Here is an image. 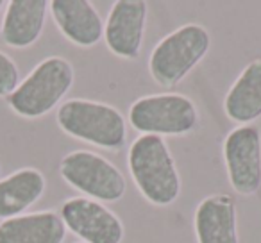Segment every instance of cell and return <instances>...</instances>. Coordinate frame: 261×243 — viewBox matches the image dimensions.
<instances>
[{"label": "cell", "instance_id": "3", "mask_svg": "<svg viewBox=\"0 0 261 243\" xmlns=\"http://www.w3.org/2000/svg\"><path fill=\"white\" fill-rule=\"evenodd\" d=\"M75 72L68 59L52 56L34 70L8 97V104L23 118H40L50 113L73 86Z\"/></svg>", "mask_w": 261, "mask_h": 243}, {"label": "cell", "instance_id": "18", "mask_svg": "<svg viewBox=\"0 0 261 243\" xmlns=\"http://www.w3.org/2000/svg\"><path fill=\"white\" fill-rule=\"evenodd\" d=\"M81 243H83V241H81Z\"/></svg>", "mask_w": 261, "mask_h": 243}, {"label": "cell", "instance_id": "11", "mask_svg": "<svg viewBox=\"0 0 261 243\" xmlns=\"http://www.w3.org/2000/svg\"><path fill=\"white\" fill-rule=\"evenodd\" d=\"M197 243H240L236 204L229 195L213 193L200 200L193 217Z\"/></svg>", "mask_w": 261, "mask_h": 243}, {"label": "cell", "instance_id": "9", "mask_svg": "<svg viewBox=\"0 0 261 243\" xmlns=\"http://www.w3.org/2000/svg\"><path fill=\"white\" fill-rule=\"evenodd\" d=\"M149 6L145 0H116L104 23L108 48L122 59H138L143 45Z\"/></svg>", "mask_w": 261, "mask_h": 243}, {"label": "cell", "instance_id": "15", "mask_svg": "<svg viewBox=\"0 0 261 243\" xmlns=\"http://www.w3.org/2000/svg\"><path fill=\"white\" fill-rule=\"evenodd\" d=\"M47 181L38 168H22L0 181V218L20 217L43 197Z\"/></svg>", "mask_w": 261, "mask_h": 243}, {"label": "cell", "instance_id": "8", "mask_svg": "<svg viewBox=\"0 0 261 243\" xmlns=\"http://www.w3.org/2000/svg\"><path fill=\"white\" fill-rule=\"evenodd\" d=\"M59 214L66 229L83 243H122L125 234L122 220L102 202L88 197L68 199Z\"/></svg>", "mask_w": 261, "mask_h": 243}, {"label": "cell", "instance_id": "13", "mask_svg": "<svg viewBox=\"0 0 261 243\" xmlns=\"http://www.w3.org/2000/svg\"><path fill=\"white\" fill-rule=\"evenodd\" d=\"M66 225L56 211L20 214L0 224V243H63Z\"/></svg>", "mask_w": 261, "mask_h": 243}, {"label": "cell", "instance_id": "6", "mask_svg": "<svg viewBox=\"0 0 261 243\" xmlns=\"http://www.w3.org/2000/svg\"><path fill=\"white\" fill-rule=\"evenodd\" d=\"M59 174L73 190L98 202H116L125 195L127 181L120 168L97 152L73 150L66 154Z\"/></svg>", "mask_w": 261, "mask_h": 243}, {"label": "cell", "instance_id": "4", "mask_svg": "<svg viewBox=\"0 0 261 243\" xmlns=\"http://www.w3.org/2000/svg\"><path fill=\"white\" fill-rule=\"evenodd\" d=\"M211 34L200 23H185L165 36L149 58V72L163 88H174L206 58Z\"/></svg>", "mask_w": 261, "mask_h": 243}, {"label": "cell", "instance_id": "2", "mask_svg": "<svg viewBox=\"0 0 261 243\" xmlns=\"http://www.w3.org/2000/svg\"><path fill=\"white\" fill-rule=\"evenodd\" d=\"M58 124L68 136L98 149L120 150L127 142L123 115L104 102L70 98L59 105Z\"/></svg>", "mask_w": 261, "mask_h": 243}, {"label": "cell", "instance_id": "12", "mask_svg": "<svg viewBox=\"0 0 261 243\" xmlns=\"http://www.w3.org/2000/svg\"><path fill=\"white\" fill-rule=\"evenodd\" d=\"M47 11V0H11L0 27L2 41L13 48L34 45L43 33Z\"/></svg>", "mask_w": 261, "mask_h": 243}, {"label": "cell", "instance_id": "16", "mask_svg": "<svg viewBox=\"0 0 261 243\" xmlns=\"http://www.w3.org/2000/svg\"><path fill=\"white\" fill-rule=\"evenodd\" d=\"M20 84V72L16 63L8 54L0 52V97H9Z\"/></svg>", "mask_w": 261, "mask_h": 243}, {"label": "cell", "instance_id": "7", "mask_svg": "<svg viewBox=\"0 0 261 243\" xmlns=\"http://www.w3.org/2000/svg\"><path fill=\"white\" fill-rule=\"evenodd\" d=\"M224 161L231 188L243 197L261 188V131L257 125H240L224 140Z\"/></svg>", "mask_w": 261, "mask_h": 243}, {"label": "cell", "instance_id": "10", "mask_svg": "<svg viewBox=\"0 0 261 243\" xmlns=\"http://www.w3.org/2000/svg\"><path fill=\"white\" fill-rule=\"evenodd\" d=\"M48 9L63 36L77 47H93L104 38V22L88 0H52Z\"/></svg>", "mask_w": 261, "mask_h": 243}, {"label": "cell", "instance_id": "14", "mask_svg": "<svg viewBox=\"0 0 261 243\" xmlns=\"http://www.w3.org/2000/svg\"><path fill=\"white\" fill-rule=\"evenodd\" d=\"M224 111L236 124L249 125L261 118V59L250 61L224 98Z\"/></svg>", "mask_w": 261, "mask_h": 243}, {"label": "cell", "instance_id": "1", "mask_svg": "<svg viewBox=\"0 0 261 243\" xmlns=\"http://www.w3.org/2000/svg\"><path fill=\"white\" fill-rule=\"evenodd\" d=\"M127 167L138 192L150 204L167 207L177 200L181 177L163 138L150 134L138 136L129 147Z\"/></svg>", "mask_w": 261, "mask_h": 243}, {"label": "cell", "instance_id": "5", "mask_svg": "<svg viewBox=\"0 0 261 243\" xmlns=\"http://www.w3.org/2000/svg\"><path fill=\"white\" fill-rule=\"evenodd\" d=\"M129 124L142 134L185 136L199 125V109L182 93L145 95L130 104Z\"/></svg>", "mask_w": 261, "mask_h": 243}, {"label": "cell", "instance_id": "17", "mask_svg": "<svg viewBox=\"0 0 261 243\" xmlns=\"http://www.w3.org/2000/svg\"><path fill=\"white\" fill-rule=\"evenodd\" d=\"M4 8V0H0V9Z\"/></svg>", "mask_w": 261, "mask_h": 243}]
</instances>
